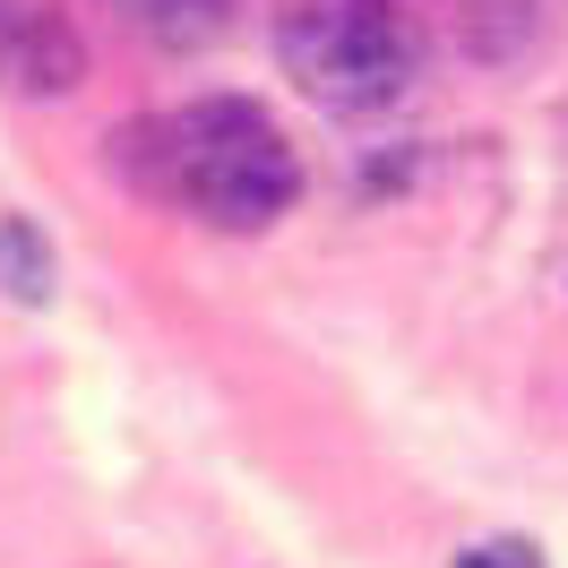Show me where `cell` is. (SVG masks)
<instances>
[{
    "label": "cell",
    "instance_id": "obj_1",
    "mask_svg": "<svg viewBox=\"0 0 568 568\" xmlns=\"http://www.w3.org/2000/svg\"><path fill=\"white\" fill-rule=\"evenodd\" d=\"M112 164L139 199H164V207L215 224V233H267L302 199L293 139L250 95H199V104L112 130Z\"/></svg>",
    "mask_w": 568,
    "mask_h": 568
},
{
    "label": "cell",
    "instance_id": "obj_2",
    "mask_svg": "<svg viewBox=\"0 0 568 568\" xmlns=\"http://www.w3.org/2000/svg\"><path fill=\"white\" fill-rule=\"evenodd\" d=\"M276 52L293 70V87L327 112L388 104L405 87V70H414V43H405L396 0H284Z\"/></svg>",
    "mask_w": 568,
    "mask_h": 568
},
{
    "label": "cell",
    "instance_id": "obj_3",
    "mask_svg": "<svg viewBox=\"0 0 568 568\" xmlns=\"http://www.w3.org/2000/svg\"><path fill=\"white\" fill-rule=\"evenodd\" d=\"M87 70V43L52 0H0V87L18 95H61Z\"/></svg>",
    "mask_w": 568,
    "mask_h": 568
},
{
    "label": "cell",
    "instance_id": "obj_4",
    "mask_svg": "<svg viewBox=\"0 0 568 568\" xmlns=\"http://www.w3.org/2000/svg\"><path fill=\"white\" fill-rule=\"evenodd\" d=\"M0 293L9 302H52V242L36 215H0Z\"/></svg>",
    "mask_w": 568,
    "mask_h": 568
},
{
    "label": "cell",
    "instance_id": "obj_5",
    "mask_svg": "<svg viewBox=\"0 0 568 568\" xmlns=\"http://www.w3.org/2000/svg\"><path fill=\"white\" fill-rule=\"evenodd\" d=\"M457 568H542V551H534L526 534H499V542H474Z\"/></svg>",
    "mask_w": 568,
    "mask_h": 568
}]
</instances>
